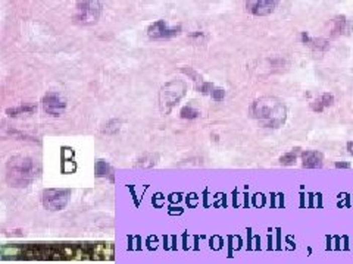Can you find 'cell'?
Wrapping results in <instances>:
<instances>
[{"instance_id":"cell-21","label":"cell","mask_w":353,"mask_h":264,"mask_svg":"<svg viewBox=\"0 0 353 264\" xmlns=\"http://www.w3.org/2000/svg\"><path fill=\"white\" fill-rule=\"evenodd\" d=\"M347 151L350 153L353 156V141H350V143H347Z\"/></svg>"},{"instance_id":"cell-9","label":"cell","mask_w":353,"mask_h":264,"mask_svg":"<svg viewBox=\"0 0 353 264\" xmlns=\"http://www.w3.org/2000/svg\"><path fill=\"white\" fill-rule=\"evenodd\" d=\"M324 165V156L322 153L316 150H308L302 153V166L308 169H316L322 168Z\"/></svg>"},{"instance_id":"cell-1","label":"cell","mask_w":353,"mask_h":264,"mask_svg":"<svg viewBox=\"0 0 353 264\" xmlns=\"http://www.w3.org/2000/svg\"><path fill=\"white\" fill-rule=\"evenodd\" d=\"M250 114L263 126L278 128L286 122L287 109L278 98L262 97V98H257L252 103Z\"/></svg>"},{"instance_id":"cell-16","label":"cell","mask_w":353,"mask_h":264,"mask_svg":"<svg viewBox=\"0 0 353 264\" xmlns=\"http://www.w3.org/2000/svg\"><path fill=\"white\" fill-rule=\"evenodd\" d=\"M309 46H311L314 50H327V49L330 47L328 41L324 40V38H312L311 43H309Z\"/></svg>"},{"instance_id":"cell-15","label":"cell","mask_w":353,"mask_h":264,"mask_svg":"<svg viewBox=\"0 0 353 264\" xmlns=\"http://www.w3.org/2000/svg\"><path fill=\"white\" fill-rule=\"evenodd\" d=\"M180 116H181L183 119H196V117L200 116V112L196 110L195 107H192V106H186V107L181 109Z\"/></svg>"},{"instance_id":"cell-10","label":"cell","mask_w":353,"mask_h":264,"mask_svg":"<svg viewBox=\"0 0 353 264\" xmlns=\"http://www.w3.org/2000/svg\"><path fill=\"white\" fill-rule=\"evenodd\" d=\"M333 103H334V95L330 94V93H324V94L321 95L318 100H315L314 103L311 104V109H312L314 112L321 113V112H324L327 107L333 106Z\"/></svg>"},{"instance_id":"cell-12","label":"cell","mask_w":353,"mask_h":264,"mask_svg":"<svg viewBox=\"0 0 353 264\" xmlns=\"http://www.w3.org/2000/svg\"><path fill=\"white\" fill-rule=\"evenodd\" d=\"M36 110H37V107H36L34 104H21L18 107H11V109H8L6 113H8V116L15 117V116H20V114L24 113H33V112H36Z\"/></svg>"},{"instance_id":"cell-8","label":"cell","mask_w":353,"mask_h":264,"mask_svg":"<svg viewBox=\"0 0 353 264\" xmlns=\"http://www.w3.org/2000/svg\"><path fill=\"white\" fill-rule=\"evenodd\" d=\"M278 5L280 0H247L246 9L255 17H267L274 12Z\"/></svg>"},{"instance_id":"cell-6","label":"cell","mask_w":353,"mask_h":264,"mask_svg":"<svg viewBox=\"0 0 353 264\" xmlns=\"http://www.w3.org/2000/svg\"><path fill=\"white\" fill-rule=\"evenodd\" d=\"M147 37L152 40H165L181 34V25H169L166 21L159 19L147 27Z\"/></svg>"},{"instance_id":"cell-4","label":"cell","mask_w":353,"mask_h":264,"mask_svg":"<svg viewBox=\"0 0 353 264\" xmlns=\"http://www.w3.org/2000/svg\"><path fill=\"white\" fill-rule=\"evenodd\" d=\"M102 14L100 0H77L75 5V19L82 25L96 24Z\"/></svg>"},{"instance_id":"cell-17","label":"cell","mask_w":353,"mask_h":264,"mask_svg":"<svg viewBox=\"0 0 353 264\" xmlns=\"http://www.w3.org/2000/svg\"><path fill=\"white\" fill-rule=\"evenodd\" d=\"M119 131V123H118V120H111L108 125H106V128H103V132H106V134H115V132Z\"/></svg>"},{"instance_id":"cell-11","label":"cell","mask_w":353,"mask_h":264,"mask_svg":"<svg viewBox=\"0 0 353 264\" xmlns=\"http://www.w3.org/2000/svg\"><path fill=\"white\" fill-rule=\"evenodd\" d=\"M331 24H333V28H331V34L333 36H340V34H343V33H346V27H347V19H346V17H343V15H340V17H335V18L331 21Z\"/></svg>"},{"instance_id":"cell-5","label":"cell","mask_w":353,"mask_h":264,"mask_svg":"<svg viewBox=\"0 0 353 264\" xmlns=\"http://www.w3.org/2000/svg\"><path fill=\"white\" fill-rule=\"evenodd\" d=\"M71 198L69 189H44L41 194V203L44 208L56 211L66 207Z\"/></svg>"},{"instance_id":"cell-19","label":"cell","mask_w":353,"mask_h":264,"mask_svg":"<svg viewBox=\"0 0 353 264\" xmlns=\"http://www.w3.org/2000/svg\"><path fill=\"white\" fill-rule=\"evenodd\" d=\"M335 168L337 169H350V163H346V162H337L335 163Z\"/></svg>"},{"instance_id":"cell-7","label":"cell","mask_w":353,"mask_h":264,"mask_svg":"<svg viewBox=\"0 0 353 264\" xmlns=\"http://www.w3.org/2000/svg\"><path fill=\"white\" fill-rule=\"evenodd\" d=\"M44 112L50 116H60L66 109V100L58 93H47L41 100Z\"/></svg>"},{"instance_id":"cell-13","label":"cell","mask_w":353,"mask_h":264,"mask_svg":"<svg viewBox=\"0 0 353 264\" xmlns=\"http://www.w3.org/2000/svg\"><path fill=\"white\" fill-rule=\"evenodd\" d=\"M95 170H96V175H98L99 178H106V176L112 175V168L105 160H98L96 166H95Z\"/></svg>"},{"instance_id":"cell-2","label":"cell","mask_w":353,"mask_h":264,"mask_svg":"<svg viewBox=\"0 0 353 264\" xmlns=\"http://www.w3.org/2000/svg\"><path fill=\"white\" fill-rule=\"evenodd\" d=\"M40 168L37 162L27 156H15L8 162L6 181L11 187L25 188L39 175Z\"/></svg>"},{"instance_id":"cell-18","label":"cell","mask_w":353,"mask_h":264,"mask_svg":"<svg viewBox=\"0 0 353 264\" xmlns=\"http://www.w3.org/2000/svg\"><path fill=\"white\" fill-rule=\"evenodd\" d=\"M211 95H212V98H214L215 101H221V100H224V97H225V91L221 90V88H214V90L211 91Z\"/></svg>"},{"instance_id":"cell-3","label":"cell","mask_w":353,"mask_h":264,"mask_svg":"<svg viewBox=\"0 0 353 264\" xmlns=\"http://www.w3.org/2000/svg\"><path fill=\"white\" fill-rule=\"evenodd\" d=\"M187 85L183 81H171L168 82L159 95V101H160V110L162 113H169L171 109L175 106V103H178L181 100V97L186 94Z\"/></svg>"},{"instance_id":"cell-20","label":"cell","mask_w":353,"mask_h":264,"mask_svg":"<svg viewBox=\"0 0 353 264\" xmlns=\"http://www.w3.org/2000/svg\"><path fill=\"white\" fill-rule=\"evenodd\" d=\"M311 40H312V38L309 37V34H308V33H302V43H303V44H309V43H311Z\"/></svg>"},{"instance_id":"cell-14","label":"cell","mask_w":353,"mask_h":264,"mask_svg":"<svg viewBox=\"0 0 353 264\" xmlns=\"http://www.w3.org/2000/svg\"><path fill=\"white\" fill-rule=\"evenodd\" d=\"M299 153H300L299 149H294V150L286 153L284 156L280 157V163L284 165V166H292V165L296 163V160H297V157H299Z\"/></svg>"}]
</instances>
